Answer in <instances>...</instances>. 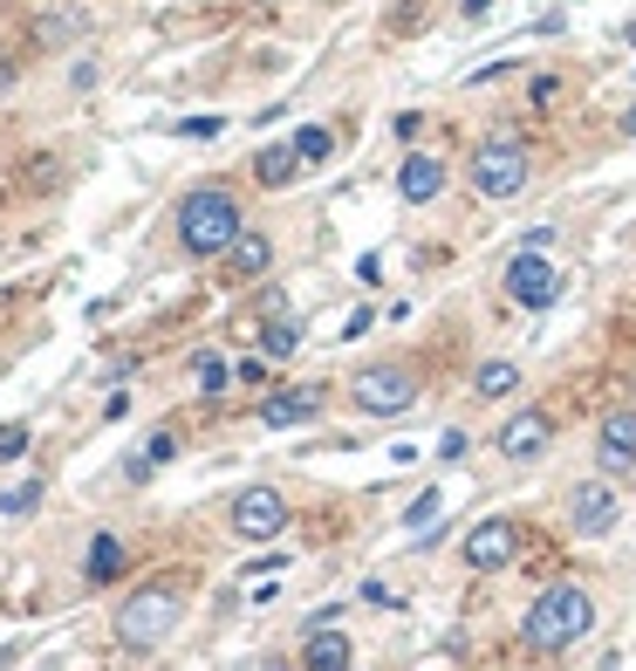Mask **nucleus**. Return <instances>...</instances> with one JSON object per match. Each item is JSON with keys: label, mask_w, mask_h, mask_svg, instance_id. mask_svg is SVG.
I'll return each mask as SVG.
<instances>
[{"label": "nucleus", "mask_w": 636, "mask_h": 671, "mask_svg": "<svg viewBox=\"0 0 636 671\" xmlns=\"http://www.w3.org/2000/svg\"><path fill=\"white\" fill-rule=\"evenodd\" d=\"M588 630H595V597H588L582 582H547L541 597L527 603V617H521V638H527V651H541V658L582 644Z\"/></svg>", "instance_id": "f257e3e1"}, {"label": "nucleus", "mask_w": 636, "mask_h": 671, "mask_svg": "<svg viewBox=\"0 0 636 671\" xmlns=\"http://www.w3.org/2000/svg\"><path fill=\"white\" fill-rule=\"evenodd\" d=\"M178 617H185V582L178 576L144 582V589L124 597V610H116V644L124 651H157L178 630Z\"/></svg>", "instance_id": "f03ea898"}, {"label": "nucleus", "mask_w": 636, "mask_h": 671, "mask_svg": "<svg viewBox=\"0 0 636 671\" xmlns=\"http://www.w3.org/2000/svg\"><path fill=\"white\" fill-rule=\"evenodd\" d=\"M233 233H240V200L226 185H198L192 200H178V247L185 254H226Z\"/></svg>", "instance_id": "7ed1b4c3"}, {"label": "nucleus", "mask_w": 636, "mask_h": 671, "mask_svg": "<svg viewBox=\"0 0 636 671\" xmlns=\"http://www.w3.org/2000/svg\"><path fill=\"white\" fill-rule=\"evenodd\" d=\"M527 144L513 138V131H493L472 144V185H480V200H513V192L527 185Z\"/></svg>", "instance_id": "20e7f679"}, {"label": "nucleus", "mask_w": 636, "mask_h": 671, "mask_svg": "<svg viewBox=\"0 0 636 671\" xmlns=\"http://www.w3.org/2000/svg\"><path fill=\"white\" fill-rule=\"evenodd\" d=\"M349 398H356V411H370V418H397V411H411L418 377L404 364H363L356 384H349Z\"/></svg>", "instance_id": "39448f33"}, {"label": "nucleus", "mask_w": 636, "mask_h": 671, "mask_svg": "<svg viewBox=\"0 0 636 671\" xmlns=\"http://www.w3.org/2000/svg\"><path fill=\"white\" fill-rule=\"evenodd\" d=\"M506 302L513 308H554L562 302V267H554L547 254H534V247H521L506 261Z\"/></svg>", "instance_id": "423d86ee"}, {"label": "nucleus", "mask_w": 636, "mask_h": 671, "mask_svg": "<svg viewBox=\"0 0 636 671\" xmlns=\"http://www.w3.org/2000/svg\"><path fill=\"white\" fill-rule=\"evenodd\" d=\"M233 535H240V541L288 535V500H281V487H240V494H233Z\"/></svg>", "instance_id": "0eeeda50"}, {"label": "nucleus", "mask_w": 636, "mask_h": 671, "mask_svg": "<svg viewBox=\"0 0 636 671\" xmlns=\"http://www.w3.org/2000/svg\"><path fill=\"white\" fill-rule=\"evenodd\" d=\"M616 521H623V500H616V480H575L568 487V528L575 535H616Z\"/></svg>", "instance_id": "6e6552de"}, {"label": "nucleus", "mask_w": 636, "mask_h": 671, "mask_svg": "<svg viewBox=\"0 0 636 671\" xmlns=\"http://www.w3.org/2000/svg\"><path fill=\"white\" fill-rule=\"evenodd\" d=\"M459 556H465V569H506L513 556H521V528L493 515V521H480V528H465Z\"/></svg>", "instance_id": "1a4fd4ad"}, {"label": "nucleus", "mask_w": 636, "mask_h": 671, "mask_svg": "<svg viewBox=\"0 0 636 671\" xmlns=\"http://www.w3.org/2000/svg\"><path fill=\"white\" fill-rule=\"evenodd\" d=\"M547 439H554V411H541V405L513 411V418H506V425L493 431L500 459H534V453H547Z\"/></svg>", "instance_id": "9d476101"}, {"label": "nucleus", "mask_w": 636, "mask_h": 671, "mask_svg": "<svg viewBox=\"0 0 636 671\" xmlns=\"http://www.w3.org/2000/svg\"><path fill=\"white\" fill-rule=\"evenodd\" d=\"M636 466V411H609L595 431V472H629Z\"/></svg>", "instance_id": "9b49d317"}, {"label": "nucleus", "mask_w": 636, "mask_h": 671, "mask_svg": "<svg viewBox=\"0 0 636 671\" xmlns=\"http://www.w3.org/2000/svg\"><path fill=\"white\" fill-rule=\"evenodd\" d=\"M439 192H445V165L431 151H411L404 165H397V200H404V206H431Z\"/></svg>", "instance_id": "f8f14e48"}, {"label": "nucleus", "mask_w": 636, "mask_h": 671, "mask_svg": "<svg viewBox=\"0 0 636 671\" xmlns=\"http://www.w3.org/2000/svg\"><path fill=\"white\" fill-rule=\"evenodd\" d=\"M315 411H322V390H315V384H295V390H274V398L260 405V425L288 431V425H308Z\"/></svg>", "instance_id": "ddd939ff"}, {"label": "nucleus", "mask_w": 636, "mask_h": 671, "mask_svg": "<svg viewBox=\"0 0 636 671\" xmlns=\"http://www.w3.org/2000/svg\"><path fill=\"white\" fill-rule=\"evenodd\" d=\"M301 664H308V671H349V664H356V644L342 638V630H329V623H322V630H308Z\"/></svg>", "instance_id": "4468645a"}, {"label": "nucleus", "mask_w": 636, "mask_h": 671, "mask_svg": "<svg viewBox=\"0 0 636 671\" xmlns=\"http://www.w3.org/2000/svg\"><path fill=\"white\" fill-rule=\"evenodd\" d=\"M226 267L233 274H240V282H254V274H267L274 267V241H267V233H233V247H226Z\"/></svg>", "instance_id": "2eb2a0df"}, {"label": "nucleus", "mask_w": 636, "mask_h": 671, "mask_svg": "<svg viewBox=\"0 0 636 671\" xmlns=\"http://www.w3.org/2000/svg\"><path fill=\"white\" fill-rule=\"evenodd\" d=\"M301 165H308L301 144H260L254 179H260V185H295V179H301Z\"/></svg>", "instance_id": "dca6fc26"}, {"label": "nucleus", "mask_w": 636, "mask_h": 671, "mask_svg": "<svg viewBox=\"0 0 636 671\" xmlns=\"http://www.w3.org/2000/svg\"><path fill=\"white\" fill-rule=\"evenodd\" d=\"M295 349H301V323H295L288 308H274V315H267V336H260V357H274V364H288Z\"/></svg>", "instance_id": "f3484780"}, {"label": "nucleus", "mask_w": 636, "mask_h": 671, "mask_svg": "<svg viewBox=\"0 0 636 671\" xmlns=\"http://www.w3.org/2000/svg\"><path fill=\"white\" fill-rule=\"evenodd\" d=\"M172 453H178V431H151V439L124 459V480H151V466H165Z\"/></svg>", "instance_id": "a211bd4d"}, {"label": "nucleus", "mask_w": 636, "mask_h": 671, "mask_svg": "<svg viewBox=\"0 0 636 671\" xmlns=\"http://www.w3.org/2000/svg\"><path fill=\"white\" fill-rule=\"evenodd\" d=\"M83 576H90V582H116V576H124V541H116V535H96L90 556H83Z\"/></svg>", "instance_id": "6ab92c4d"}, {"label": "nucleus", "mask_w": 636, "mask_h": 671, "mask_svg": "<svg viewBox=\"0 0 636 671\" xmlns=\"http://www.w3.org/2000/svg\"><path fill=\"white\" fill-rule=\"evenodd\" d=\"M233 377H240V364H226L219 349H198V357H192V384L206 390V398H219V390H226Z\"/></svg>", "instance_id": "aec40b11"}, {"label": "nucleus", "mask_w": 636, "mask_h": 671, "mask_svg": "<svg viewBox=\"0 0 636 671\" xmlns=\"http://www.w3.org/2000/svg\"><path fill=\"white\" fill-rule=\"evenodd\" d=\"M472 390H480V398H506V390H521V364L486 357L480 370H472Z\"/></svg>", "instance_id": "412c9836"}, {"label": "nucleus", "mask_w": 636, "mask_h": 671, "mask_svg": "<svg viewBox=\"0 0 636 671\" xmlns=\"http://www.w3.org/2000/svg\"><path fill=\"white\" fill-rule=\"evenodd\" d=\"M439 507H445V487H424V494L404 507V528H431V521H439Z\"/></svg>", "instance_id": "4be33fe9"}, {"label": "nucleus", "mask_w": 636, "mask_h": 671, "mask_svg": "<svg viewBox=\"0 0 636 671\" xmlns=\"http://www.w3.org/2000/svg\"><path fill=\"white\" fill-rule=\"evenodd\" d=\"M295 144H301V157H308V165H322V157L336 151V138H329L322 124H308V131H295Z\"/></svg>", "instance_id": "5701e85b"}, {"label": "nucleus", "mask_w": 636, "mask_h": 671, "mask_svg": "<svg viewBox=\"0 0 636 671\" xmlns=\"http://www.w3.org/2000/svg\"><path fill=\"white\" fill-rule=\"evenodd\" d=\"M34 500H42V480H21V487H8V494H0V515H28Z\"/></svg>", "instance_id": "b1692460"}, {"label": "nucleus", "mask_w": 636, "mask_h": 671, "mask_svg": "<svg viewBox=\"0 0 636 671\" xmlns=\"http://www.w3.org/2000/svg\"><path fill=\"white\" fill-rule=\"evenodd\" d=\"M226 124H219V116H185V124H178V138H219Z\"/></svg>", "instance_id": "393cba45"}, {"label": "nucleus", "mask_w": 636, "mask_h": 671, "mask_svg": "<svg viewBox=\"0 0 636 671\" xmlns=\"http://www.w3.org/2000/svg\"><path fill=\"white\" fill-rule=\"evenodd\" d=\"M28 453V425H8L0 431V459H21Z\"/></svg>", "instance_id": "a878e982"}, {"label": "nucleus", "mask_w": 636, "mask_h": 671, "mask_svg": "<svg viewBox=\"0 0 636 671\" xmlns=\"http://www.w3.org/2000/svg\"><path fill=\"white\" fill-rule=\"evenodd\" d=\"M439 453H445V466H452V459H465V431H445V439H439Z\"/></svg>", "instance_id": "bb28decb"}, {"label": "nucleus", "mask_w": 636, "mask_h": 671, "mask_svg": "<svg viewBox=\"0 0 636 671\" xmlns=\"http://www.w3.org/2000/svg\"><path fill=\"white\" fill-rule=\"evenodd\" d=\"M486 8H493V0H459V14H465V21H480Z\"/></svg>", "instance_id": "cd10ccee"}, {"label": "nucleus", "mask_w": 636, "mask_h": 671, "mask_svg": "<svg viewBox=\"0 0 636 671\" xmlns=\"http://www.w3.org/2000/svg\"><path fill=\"white\" fill-rule=\"evenodd\" d=\"M616 131H623V138H629V144H636V103H629V110H623V124H616Z\"/></svg>", "instance_id": "c85d7f7f"}, {"label": "nucleus", "mask_w": 636, "mask_h": 671, "mask_svg": "<svg viewBox=\"0 0 636 671\" xmlns=\"http://www.w3.org/2000/svg\"><path fill=\"white\" fill-rule=\"evenodd\" d=\"M14 83V55H0V90H8Z\"/></svg>", "instance_id": "c756f323"}, {"label": "nucleus", "mask_w": 636, "mask_h": 671, "mask_svg": "<svg viewBox=\"0 0 636 671\" xmlns=\"http://www.w3.org/2000/svg\"><path fill=\"white\" fill-rule=\"evenodd\" d=\"M623 42H629V49H636V21H629V28H623Z\"/></svg>", "instance_id": "7c9ffc66"}]
</instances>
